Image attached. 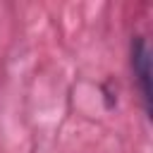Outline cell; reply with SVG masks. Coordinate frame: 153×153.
I'll return each mask as SVG.
<instances>
[{"instance_id": "obj_1", "label": "cell", "mask_w": 153, "mask_h": 153, "mask_svg": "<svg viewBox=\"0 0 153 153\" xmlns=\"http://www.w3.org/2000/svg\"><path fill=\"white\" fill-rule=\"evenodd\" d=\"M129 65L134 74V86L139 91L141 110L146 120L153 115V91H151V45L143 33H134L129 41Z\"/></svg>"}]
</instances>
